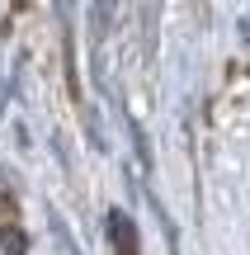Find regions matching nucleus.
I'll return each instance as SVG.
<instances>
[{"instance_id":"obj_1","label":"nucleus","mask_w":250,"mask_h":255,"mask_svg":"<svg viewBox=\"0 0 250 255\" xmlns=\"http://www.w3.org/2000/svg\"><path fill=\"white\" fill-rule=\"evenodd\" d=\"M109 222H113V241H118V251H123V255H132V241H128V232H132V227H128V218H123V213H113Z\"/></svg>"}]
</instances>
